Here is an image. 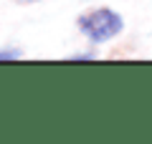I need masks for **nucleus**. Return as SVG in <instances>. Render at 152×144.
<instances>
[{
    "instance_id": "1",
    "label": "nucleus",
    "mask_w": 152,
    "mask_h": 144,
    "mask_svg": "<svg viewBox=\"0 0 152 144\" xmlns=\"http://www.w3.org/2000/svg\"><path fill=\"white\" fill-rule=\"evenodd\" d=\"M122 15L119 13L109 10V8H96V10L86 13V15L79 18V28L81 33L89 38L91 43H104V41H112L117 33L122 31Z\"/></svg>"
},
{
    "instance_id": "2",
    "label": "nucleus",
    "mask_w": 152,
    "mask_h": 144,
    "mask_svg": "<svg viewBox=\"0 0 152 144\" xmlns=\"http://www.w3.org/2000/svg\"><path fill=\"white\" fill-rule=\"evenodd\" d=\"M3 58H18V51H3V53H0V61Z\"/></svg>"
}]
</instances>
